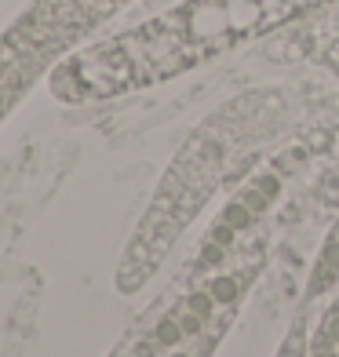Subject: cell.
Masks as SVG:
<instances>
[{
  "label": "cell",
  "instance_id": "1",
  "mask_svg": "<svg viewBox=\"0 0 339 357\" xmlns=\"http://www.w3.org/2000/svg\"><path fill=\"white\" fill-rule=\"evenodd\" d=\"M219 175H223V139L212 128H204L186 142V150L160 183L150 212L142 215L132 245L124 252V263L117 270L121 291H135L157 270V263L168 255L172 241L183 234V226L197 215V208L216 190Z\"/></svg>",
  "mask_w": 339,
  "mask_h": 357
},
{
  "label": "cell",
  "instance_id": "2",
  "mask_svg": "<svg viewBox=\"0 0 339 357\" xmlns=\"http://www.w3.org/2000/svg\"><path fill=\"white\" fill-rule=\"evenodd\" d=\"M128 0H37L0 37V121L19 106L37 77L80 44Z\"/></svg>",
  "mask_w": 339,
  "mask_h": 357
},
{
  "label": "cell",
  "instance_id": "3",
  "mask_svg": "<svg viewBox=\"0 0 339 357\" xmlns=\"http://www.w3.org/2000/svg\"><path fill=\"white\" fill-rule=\"evenodd\" d=\"M339 281V234L329 237V245L321 248V259H317V270L310 278V296H317V291H325Z\"/></svg>",
  "mask_w": 339,
  "mask_h": 357
},
{
  "label": "cell",
  "instance_id": "4",
  "mask_svg": "<svg viewBox=\"0 0 339 357\" xmlns=\"http://www.w3.org/2000/svg\"><path fill=\"white\" fill-rule=\"evenodd\" d=\"M252 219H255V212L245 204V201H234V204H226V212H223V219L219 222H226L230 230L237 234V230H245V226H252Z\"/></svg>",
  "mask_w": 339,
  "mask_h": 357
},
{
  "label": "cell",
  "instance_id": "5",
  "mask_svg": "<svg viewBox=\"0 0 339 357\" xmlns=\"http://www.w3.org/2000/svg\"><path fill=\"white\" fill-rule=\"evenodd\" d=\"M208 291L216 296V303H219V306H226V303H234V299H237L241 281H237V278H219V281L208 284Z\"/></svg>",
  "mask_w": 339,
  "mask_h": 357
},
{
  "label": "cell",
  "instance_id": "6",
  "mask_svg": "<svg viewBox=\"0 0 339 357\" xmlns=\"http://www.w3.org/2000/svg\"><path fill=\"white\" fill-rule=\"evenodd\" d=\"M310 357H339V354H336V350H314Z\"/></svg>",
  "mask_w": 339,
  "mask_h": 357
}]
</instances>
